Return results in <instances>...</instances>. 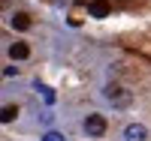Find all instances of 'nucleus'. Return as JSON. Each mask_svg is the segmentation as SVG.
<instances>
[{"mask_svg":"<svg viewBox=\"0 0 151 141\" xmlns=\"http://www.w3.org/2000/svg\"><path fill=\"white\" fill-rule=\"evenodd\" d=\"M85 132L91 138H100L106 132V117H103V114H88V117H85Z\"/></svg>","mask_w":151,"mask_h":141,"instance_id":"1","label":"nucleus"},{"mask_svg":"<svg viewBox=\"0 0 151 141\" xmlns=\"http://www.w3.org/2000/svg\"><path fill=\"white\" fill-rule=\"evenodd\" d=\"M106 99L112 102V105H127V102H130V93L124 90V87H118V84H109V87H106Z\"/></svg>","mask_w":151,"mask_h":141,"instance_id":"2","label":"nucleus"},{"mask_svg":"<svg viewBox=\"0 0 151 141\" xmlns=\"http://www.w3.org/2000/svg\"><path fill=\"white\" fill-rule=\"evenodd\" d=\"M145 138H148V129L142 123H130L124 129V141H145Z\"/></svg>","mask_w":151,"mask_h":141,"instance_id":"3","label":"nucleus"},{"mask_svg":"<svg viewBox=\"0 0 151 141\" xmlns=\"http://www.w3.org/2000/svg\"><path fill=\"white\" fill-rule=\"evenodd\" d=\"M88 15L91 18H106L109 15V3L106 0H91V3H88Z\"/></svg>","mask_w":151,"mask_h":141,"instance_id":"4","label":"nucleus"},{"mask_svg":"<svg viewBox=\"0 0 151 141\" xmlns=\"http://www.w3.org/2000/svg\"><path fill=\"white\" fill-rule=\"evenodd\" d=\"M27 54H30V48L24 45V42H12V45H9V57H12V60H24Z\"/></svg>","mask_w":151,"mask_h":141,"instance_id":"5","label":"nucleus"},{"mask_svg":"<svg viewBox=\"0 0 151 141\" xmlns=\"http://www.w3.org/2000/svg\"><path fill=\"white\" fill-rule=\"evenodd\" d=\"M12 27H15V30H27V27H30V15L15 12V15H12Z\"/></svg>","mask_w":151,"mask_h":141,"instance_id":"6","label":"nucleus"},{"mask_svg":"<svg viewBox=\"0 0 151 141\" xmlns=\"http://www.w3.org/2000/svg\"><path fill=\"white\" fill-rule=\"evenodd\" d=\"M15 117H18V108H15V105H3V114H0V120H3V123H12Z\"/></svg>","mask_w":151,"mask_h":141,"instance_id":"7","label":"nucleus"},{"mask_svg":"<svg viewBox=\"0 0 151 141\" xmlns=\"http://www.w3.org/2000/svg\"><path fill=\"white\" fill-rule=\"evenodd\" d=\"M40 90H42V99L52 105V102H55V90H52V87H40Z\"/></svg>","mask_w":151,"mask_h":141,"instance_id":"8","label":"nucleus"},{"mask_svg":"<svg viewBox=\"0 0 151 141\" xmlns=\"http://www.w3.org/2000/svg\"><path fill=\"white\" fill-rule=\"evenodd\" d=\"M42 141H64V135H60V132H45Z\"/></svg>","mask_w":151,"mask_h":141,"instance_id":"9","label":"nucleus"}]
</instances>
